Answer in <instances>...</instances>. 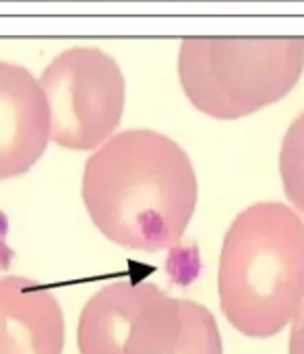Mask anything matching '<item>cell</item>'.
Instances as JSON below:
<instances>
[{"mask_svg":"<svg viewBox=\"0 0 304 354\" xmlns=\"http://www.w3.org/2000/svg\"><path fill=\"white\" fill-rule=\"evenodd\" d=\"M64 315L58 299L23 276L0 278V354H62Z\"/></svg>","mask_w":304,"mask_h":354,"instance_id":"7","label":"cell"},{"mask_svg":"<svg viewBox=\"0 0 304 354\" xmlns=\"http://www.w3.org/2000/svg\"><path fill=\"white\" fill-rule=\"evenodd\" d=\"M304 71V37H187L178 77L189 102L218 120H238L284 100Z\"/></svg>","mask_w":304,"mask_h":354,"instance_id":"3","label":"cell"},{"mask_svg":"<svg viewBox=\"0 0 304 354\" xmlns=\"http://www.w3.org/2000/svg\"><path fill=\"white\" fill-rule=\"evenodd\" d=\"M52 141L87 151L104 143L124 112V77L112 56L97 48H70L41 75Z\"/></svg>","mask_w":304,"mask_h":354,"instance_id":"4","label":"cell"},{"mask_svg":"<svg viewBox=\"0 0 304 354\" xmlns=\"http://www.w3.org/2000/svg\"><path fill=\"white\" fill-rule=\"evenodd\" d=\"M280 174L290 205L304 214V112L288 127L282 141Z\"/></svg>","mask_w":304,"mask_h":354,"instance_id":"9","label":"cell"},{"mask_svg":"<svg viewBox=\"0 0 304 354\" xmlns=\"http://www.w3.org/2000/svg\"><path fill=\"white\" fill-rule=\"evenodd\" d=\"M160 292L147 280H116L99 288L79 315V354H122L137 313Z\"/></svg>","mask_w":304,"mask_h":354,"instance_id":"8","label":"cell"},{"mask_svg":"<svg viewBox=\"0 0 304 354\" xmlns=\"http://www.w3.org/2000/svg\"><path fill=\"white\" fill-rule=\"evenodd\" d=\"M122 354H224L211 311L164 290L135 317Z\"/></svg>","mask_w":304,"mask_h":354,"instance_id":"6","label":"cell"},{"mask_svg":"<svg viewBox=\"0 0 304 354\" xmlns=\"http://www.w3.org/2000/svg\"><path fill=\"white\" fill-rule=\"evenodd\" d=\"M81 195L93 226L108 241L158 253L184 236L199 185L189 153L174 139L131 129L87 160Z\"/></svg>","mask_w":304,"mask_h":354,"instance_id":"1","label":"cell"},{"mask_svg":"<svg viewBox=\"0 0 304 354\" xmlns=\"http://www.w3.org/2000/svg\"><path fill=\"white\" fill-rule=\"evenodd\" d=\"M220 307L247 338L278 336L304 303V220L284 203H255L230 224L218 270Z\"/></svg>","mask_w":304,"mask_h":354,"instance_id":"2","label":"cell"},{"mask_svg":"<svg viewBox=\"0 0 304 354\" xmlns=\"http://www.w3.org/2000/svg\"><path fill=\"white\" fill-rule=\"evenodd\" d=\"M288 354H304V303L292 322V332L288 340Z\"/></svg>","mask_w":304,"mask_h":354,"instance_id":"10","label":"cell"},{"mask_svg":"<svg viewBox=\"0 0 304 354\" xmlns=\"http://www.w3.org/2000/svg\"><path fill=\"white\" fill-rule=\"evenodd\" d=\"M50 139L52 120L41 85L25 68L0 62V180L29 172Z\"/></svg>","mask_w":304,"mask_h":354,"instance_id":"5","label":"cell"}]
</instances>
